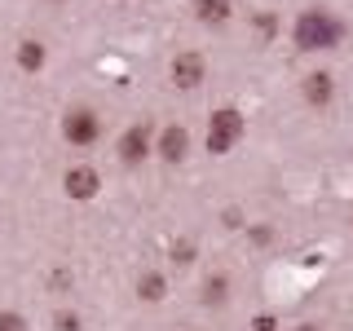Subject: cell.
<instances>
[{"label": "cell", "mask_w": 353, "mask_h": 331, "mask_svg": "<svg viewBox=\"0 0 353 331\" xmlns=\"http://www.w3.org/2000/svg\"><path fill=\"white\" fill-rule=\"evenodd\" d=\"M137 296H141V301H163V279H159V274H141Z\"/></svg>", "instance_id": "10"}, {"label": "cell", "mask_w": 353, "mask_h": 331, "mask_svg": "<svg viewBox=\"0 0 353 331\" xmlns=\"http://www.w3.org/2000/svg\"><path fill=\"white\" fill-rule=\"evenodd\" d=\"M203 58L199 53H176L172 58V84L176 88H194V84H203Z\"/></svg>", "instance_id": "4"}, {"label": "cell", "mask_w": 353, "mask_h": 331, "mask_svg": "<svg viewBox=\"0 0 353 331\" xmlns=\"http://www.w3.org/2000/svg\"><path fill=\"white\" fill-rule=\"evenodd\" d=\"M252 331H279V327H274V318H256V327H252Z\"/></svg>", "instance_id": "15"}, {"label": "cell", "mask_w": 353, "mask_h": 331, "mask_svg": "<svg viewBox=\"0 0 353 331\" xmlns=\"http://www.w3.org/2000/svg\"><path fill=\"white\" fill-rule=\"evenodd\" d=\"M0 331H27V327H22L18 314H0Z\"/></svg>", "instance_id": "13"}, {"label": "cell", "mask_w": 353, "mask_h": 331, "mask_svg": "<svg viewBox=\"0 0 353 331\" xmlns=\"http://www.w3.org/2000/svg\"><path fill=\"white\" fill-rule=\"evenodd\" d=\"M66 141H75V146H88V141H97V132H102V119L93 115V110H75V115H66Z\"/></svg>", "instance_id": "3"}, {"label": "cell", "mask_w": 353, "mask_h": 331, "mask_svg": "<svg viewBox=\"0 0 353 331\" xmlns=\"http://www.w3.org/2000/svg\"><path fill=\"white\" fill-rule=\"evenodd\" d=\"M305 97L323 106L327 97H331V75H309V80H305Z\"/></svg>", "instance_id": "9"}, {"label": "cell", "mask_w": 353, "mask_h": 331, "mask_svg": "<svg viewBox=\"0 0 353 331\" xmlns=\"http://www.w3.org/2000/svg\"><path fill=\"white\" fill-rule=\"evenodd\" d=\"M194 14L203 22H225L230 18V0H194Z\"/></svg>", "instance_id": "8"}, {"label": "cell", "mask_w": 353, "mask_h": 331, "mask_svg": "<svg viewBox=\"0 0 353 331\" xmlns=\"http://www.w3.org/2000/svg\"><path fill=\"white\" fill-rule=\"evenodd\" d=\"M185 146H190V137H185V128H163V137H159V154L163 159H181L185 154Z\"/></svg>", "instance_id": "7"}, {"label": "cell", "mask_w": 353, "mask_h": 331, "mask_svg": "<svg viewBox=\"0 0 353 331\" xmlns=\"http://www.w3.org/2000/svg\"><path fill=\"white\" fill-rule=\"evenodd\" d=\"M296 331H318V327H296Z\"/></svg>", "instance_id": "16"}, {"label": "cell", "mask_w": 353, "mask_h": 331, "mask_svg": "<svg viewBox=\"0 0 353 331\" xmlns=\"http://www.w3.org/2000/svg\"><path fill=\"white\" fill-rule=\"evenodd\" d=\"M146 150H150V128L146 124H132L124 137H119V159L124 163H141Z\"/></svg>", "instance_id": "5"}, {"label": "cell", "mask_w": 353, "mask_h": 331, "mask_svg": "<svg viewBox=\"0 0 353 331\" xmlns=\"http://www.w3.org/2000/svg\"><path fill=\"white\" fill-rule=\"evenodd\" d=\"M18 62L22 66H27V71H40V66H44V49H40V44H22V49H18Z\"/></svg>", "instance_id": "11"}, {"label": "cell", "mask_w": 353, "mask_h": 331, "mask_svg": "<svg viewBox=\"0 0 353 331\" xmlns=\"http://www.w3.org/2000/svg\"><path fill=\"white\" fill-rule=\"evenodd\" d=\"M340 40V22L331 14H301V22H296V44L301 49H331V44Z\"/></svg>", "instance_id": "1"}, {"label": "cell", "mask_w": 353, "mask_h": 331, "mask_svg": "<svg viewBox=\"0 0 353 331\" xmlns=\"http://www.w3.org/2000/svg\"><path fill=\"white\" fill-rule=\"evenodd\" d=\"M203 301L208 305H221V301H225V279H208L203 283Z\"/></svg>", "instance_id": "12"}, {"label": "cell", "mask_w": 353, "mask_h": 331, "mask_svg": "<svg viewBox=\"0 0 353 331\" xmlns=\"http://www.w3.org/2000/svg\"><path fill=\"white\" fill-rule=\"evenodd\" d=\"M239 137H243V115H239V110H216L212 124H208V150L225 154Z\"/></svg>", "instance_id": "2"}, {"label": "cell", "mask_w": 353, "mask_h": 331, "mask_svg": "<svg viewBox=\"0 0 353 331\" xmlns=\"http://www.w3.org/2000/svg\"><path fill=\"white\" fill-rule=\"evenodd\" d=\"M58 331H80V318H75V314H58Z\"/></svg>", "instance_id": "14"}, {"label": "cell", "mask_w": 353, "mask_h": 331, "mask_svg": "<svg viewBox=\"0 0 353 331\" xmlns=\"http://www.w3.org/2000/svg\"><path fill=\"white\" fill-rule=\"evenodd\" d=\"M66 194L71 199H93L97 194V172L93 168H71L66 172Z\"/></svg>", "instance_id": "6"}]
</instances>
